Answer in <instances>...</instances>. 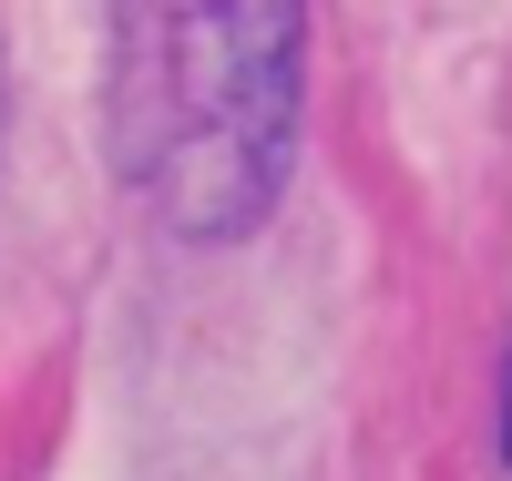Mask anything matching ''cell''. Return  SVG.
I'll return each mask as SVG.
<instances>
[{"mask_svg":"<svg viewBox=\"0 0 512 481\" xmlns=\"http://www.w3.org/2000/svg\"><path fill=\"white\" fill-rule=\"evenodd\" d=\"M502 461H512V400H502Z\"/></svg>","mask_w":512,"mask_h":481,"instance_id":"cell-2","label":"cell"},{"mask_svg":"<svg viewBox=\"0 0 512 481\" xmlns=\"http://www.w3.org/2000/svg\"><path fill=\"white\" fill-rule=\"evenodd\" d=\"M308 0H113V154L175 236H246L297 154Z\"/></svg>","mask_w":512,"mask_h":481,"instance_id":"cell-1","label":"cell"}]
</instances>
